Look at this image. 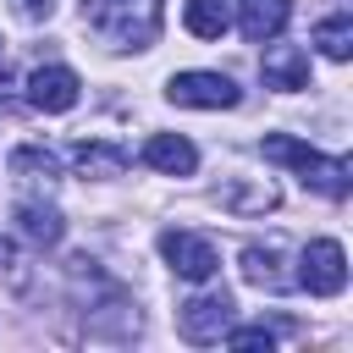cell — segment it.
Wrapping results in <instances>:
<instances>
[{
    "label": "cell",
    "mask_w": 353,
    "mask_h": 353,
    "mask_svg": "<svg viewBox=\"0 0 353 353\" xmlns=\"http://www.w3.org/2000/svg\"><path fill=\"white\" fill-rule=\"evenodd\" d=\"M83 28L121 55H138L160 39L165 28V6L160 0H83Z\"/></svg>",
    "instance_id": "6da1fadb"
},
{
    "label": "cell",
    "mask_w": 353,
    "mask_h": 353,
    "mask_svg": "<svg viewBox=\"0 0 353 353\" xmlns=\"http://www.w3.org/2000/svg\"><path fill=\"white\" fill-rule=\"evenodd\" d=\"M265 160L292 165L298 182H303L309 193H320V199H347V188H353L347 160L320 154V149H309V143H298V138H287V132H270V138H265Z\"/></svg>",
    "instance_id": "7a4b0ae2"
},
{
    "label": "cell",
    "mask_w": 353,
    "mask_h": 353,
    "mask_svg": "<svg viewBox=\"0 0 353 353\" xmlns=\"http://www.w3.org/2000/svg\"><path fill=\"white\" fill-rule=\"evenodd\" d=\"M165 99L171 105H188V110H232L243 99V88L226 72H171Z\"/></svg>",
    "instance_id": "3957f363"
},
{
    "label": "cell",
    "mask_w": 353,
    "mask_h": 353,
    "mask_svg": "<svg viewBox=\"0 0 353 353\" xmlns=\"http://www.w3.org/2000/svg\"><path fill=\"white\" fill-rule=\"evenodd\" d=\"M298 287H309L314 298H336L342 287H347V248L336 243V237H314L309 248H303V259H298V276H292Z\"/></svg>",
    "instance_id": "277c9868"
},
{
    "label": "cell",
    "mask_w": 353,
    "mask_h": 353,
    "mask_svg": "<svg viewBox=\"0 0 353 353\" xmlns=\"http://www.w3.org/2000/svg\"><path fill=\"white\" fill-rule=\"evenodd\" d=\"M232 320H237V303H232L226 292H199V298H188V303L176 309V331H182V342H193V347L221 342Z\"/></svg>",
    "instance_id": "5b68a950"
},
{
    "label": "cell",
    "mask_w": 353,
    "mask_h": 353,
    "mask_svg": "<svg viewBox=\"0 0 353 353\" xmlns=\"http://www.w3.org/2000/svg\"><path fill=\"white\" fill-rule=\"evenodd\" d=\"M160 259H165L182 281H210V276L221 270L215 243H210V237H199V232H182V226L160 232Z\"/></svg>",
    "instance_id": "8992f818"
},
{
    "label": "cell",
    "mask_w": 353,
    "mask_h": 353,
    "mask_svg": "<svg viewBox=\"0 0 353 353\" xmlns=\"http://www.w3.org/2000/svg\"><path fill=\"white\" fill-rule=\"evenodd\" d=\"M77 94H83V83H77V72H72V66H61V61L33 66V77H28V105H33V110H44V116L72 110V105H77Z\"/></svg>",
    "instance_id": "52a82bcc"
},
{
    "label": "cell",
    "mask_w": 353,
    "mask_h": 353,
    "mask_svg": "<svg viewBox=\"0 0 353 353\" xmlns=\"http://www.w3.org/2000/svg\"><path fill=\"white\" fill-rule=\"evenodd\" d=\"M11 221H17V237L33 243V248H55V243L66 237V215H61L55 204H44V199H22V204L11 210Z\"/></svg>",
    "instance_id": "ba28073f"
},
{
    "label": "cell",
    "mask_w": 353,
    "mask_h": 353,
    "mask_svg": "<svg viewBox=\"0 0 353 353\" xmlns=\"http://www.w3.org/2000/svg\"><path fill=\"white\" fill-rule=\"evenodd\" d=\"M259 77H265V88L298 94V88H309V55H303L298 44H276V39H270V50H265V61H259Z\"/></svg>",
    "instance_id": "9c48e42d"
},
{
    "label": "cell",
    "mask_w": 353,
    "mask_h": 353,
    "mask_svg": "<svg viewBox=\"0 0 353 353\" xmlns=\"http://www.w3.org/2000/svg\"><path fill=\"white\" fill-rule=\"evenodd\" d=\"M143 165L149 171H165V176H193L199 171V149L182 138V132H154L143 143Z\"/></svg>",
    "instance_id": "30bf717a"
},
{
    "label": "cell",
    "mask_w": 353,
    "mask_h": 353,
    "mask_svg": "<svg viewBox=\"0 0 353 353\" xmlns=\"http://www.w3.org/2000/svg\"><path fill=\"white\" fill-rule=\"evenodd\" d=\"M215 199H221V210H232V215H265V210L281 204V193H276L270 176H232Z\"/></svg>",
    "instance_id": "8fae6325"
},
{
    "label": "cell",
    "mask_w": 353,
    "mask_h": 353,
    "mask_svg": "<svg viewBox=\"0 0 353 353\" xmlns=\"http://www.w3.org/2000/svg\"><path fill=\"white\" fill-rule=\"evenodd\" d=\"M237 270H243V281L259 287V292H287V287H292V276L281 270V248H276V243H248L243 259H237Z\"/></svg>",
    "instance_id": "7c38bea8"
},
{
    "label": "cell",
    "mask_w": 353,
    "mask_h": 353,
    "mask_svg": "<svg viewBox=\"0 0 353 353\" xmlns=\"http://www.w3.org/2000/svg\"><path fill=\"white\" fill-rule=\"evenodd\" d=\"M287 17H292V0H243L237 28H243L248 44H270V39H281Z\"/></svg>",
    "instance_id": "4fadbf2b"
},
{
    "label": "cell",
    "mask_w": 353,
    "mask_h": 353,
    "mask_svg": "<svg viewBox=\"0 0 353 353\" xmlns=\"http://www.w3.org/2000/svg\"><path fill=\"white\" fill-rule=\"evenodd\" d=\"M72 160H77V171H83V176H94V182H110V176H121V171H127V149H121V143H99V138L77 143V149H72Z\"/></svg>",
    "instance_id": "5bb4252c"
},
{
    "label": "cell",
    "mask_w": 353,
    "mask_h": 353,
    "mask_svg": "<svg viewBox=\"0 0 353 353\" xmlns=\"http://www.w3.org/2000/svg\"><path fill=\"white\" fill-rule=\"evenodd\" d=\"M182 22H188L193 39H221L232 28V11H226V0H188L182 6Z\"/></svg>",
    "instance_id": "9a60e30c"
},
{
    "label": "cell",
    "mask_w": 353,
    "mask_h": 353,
    "mask_svg": "<svg viewBox=\"0 0 353 353\" xmlns=\"http://www.w3.org/2000/svg\"><path fill=\"white\" fill-rule=\"evenodd\" d=\"M314 50H320L325 61H347V55H353V17L336 11V17L314 22Z\"/></svg>",
    "instance_id": "2e32d148"
},
{
    "label": "cell",
    "mask_w": 353,
    "mask_h": 353,
    "mask_svg": "<svg viewBox=\"0 0 353 353\" xmlns=\"http://www.w3.org/2000/svg\"><path fill=\"white\" fill-rule=\"evenodd\" d=\"M11 176H22V182H55V171H61V160L44 149V143H22V149H11Z\"/></svg>",
    "instance_id": "e0dca14e"
},
{
    "label": "cell",
    "mask_w": 353,
    "mask_h": 353,
    "mask_svg": "<svg viewBox=\"0 0 353 353\" xmlns=\"http://www.w3.org/2000/svg\"><path fill=\"white\" fill-rule=\"evenodd\" d=\"M281 331H287V325H226V342H232L237 353H259V347L270 353Z\"/></svg>",
    "instance_id": "ac0fdd59"
},
{
    "label": "cell",
    "mask_w": 353,
    "mask_h": 353,
    "mask_svg": "<svg viewBox=\"0 0 353 353\" xmlns=\"http://www.w3.org/2000/svg\"><path fill=\"white\" fill-rule=\"evenodd\" d=\"M17 11H22L28 22H50V17H55V0H17Z\"/></svg>",
    "instance_id": "d6986e66"
}]
</instances>
